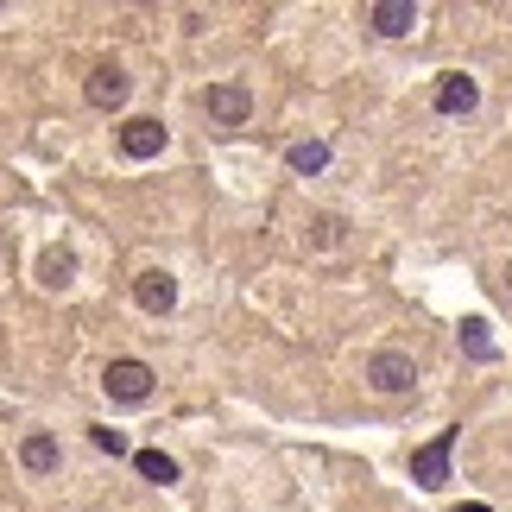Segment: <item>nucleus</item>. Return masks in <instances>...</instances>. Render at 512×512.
<instances>
[{
    "instance_id": "1",
    "label": "nucleus",
    "mask_w": 512,
    "mask_h": 512,
    "mask_svg": "<svg viewBox=\"0 0 512 512\" xmlns=\"http://www.w3.org/2000/svg\"><path fill=\"white\" fill-rule=\"evenodd\" d=\"M456 437H462V430H437V437H430L424 449H411V481L437 494V487L449 481V456H456Z\"/></svg>"
},
{
    "instance_id": "2",
    "label": "nucleus",
    "mask_w": 512,
    "mask_h": 512,
    "mask_svg": "<svg viewBox=\"0 0 512 512\" xmlns=\"http://www.w3.org/2000/svg\"><path fill=\"white\" fill-rule=\"evenodd\" d=\"M152 380H159V373H152L146 361H133V354H121V361H108V367H102L108 399H121V405H140L146 392H152Z\"/></svg>"
},
{
    "instance_id": "3",
    "label": "nucleus",
    "mask_w": 512,
    "mask_h": 512,
    "mask_svg": "<svg viewBox=\"0 0 512 512\" xmlns=\"http://www.w3.org/2000/svg\"><path fill=\"white\" fill-rule=\"evenodd\" d=\"M171 140V127L159 121V114H133V121L114 133V146H121V159H159Z\"/></svg>"
},
{
    "instance_id": "4",
    "label": "nucleus",
    "mask_w": 512,
    "mask_h": 512,
    "mask_svg": "<svg viewBox=\"0 0 512 512\" xmlns=\"http://www.w3.org/2000/svg\"><path fill=\"white\" fill-rule=\"evenodd\" d=\"M203 114H209V121H222V127H247V121H253L247 83H209V89H203Z\"/></svg>"
},
{
    "instance_id": "5",
    "label": "nucleus",
    "mask_w": 512,
    "mask_h": 512,
    "mask_svg": "<svg viewBox=\"0 0 512 512\" xmlns=\"http://www.w3.org/2000/svg\"><path fill=\"white\" fill-rule=\"evenodd\" d=\"M411 380H418V367H411V354H399V348H380V354L367 361V386L386 392V399L411 392Z\"/></svg>"
},
{
    "instance_id": "6",
    "label": "nucleus",
    "mask_w": 512,
    "mask_h": 512,
    "mask_svg": "<svg viewBox=\"0 0 512 512\" xmlns=\"http://www.w3.org/2000/svg\"><path fill=\"white\" fill-rule=\"evenodd\" d=\"M127 89H133V76H127L121 64H95V70H89V83H83L89 108H102V114L121 108V102H127Z\"/></svg>"
},
{
    "instance_id": "7",
    "label": "nucleus",
    "mask_w": 512,
    "mask_h": 512,
    "mask_svg": "<svg viewBox=\"0 0 512 512\" xmlns=\"http://www.w3.org/2000/svg\"><path fill=\"white\" fill-rule=\"evenodd\" d=\"M133 298H140V310H152V317H165V310L177 304V279L165 266H146L140 279H133Z\"/></svg>"
},
{
    "instance_id": "8",
    "label": "nucleus",
    "mask_w": 512,
    "mask_h": 512,
    "mask_svg": "<svg viewBox=\"0 0 512 512\" xmlns=\"http://www.w3.org/2000/svg\"><path fill=\"white\" fill-rule=\"evenodd\" d=\"M367 26L380 32V38H405L411 26H418V7H411V0H373V7H367Z\"/></svg>"
},
{
    "instance_id": "9",
    "label": "nucleus",
    "mask_w": 512,
    "mask_h": 512,
    "mask_svg": "<svg viewBox=\"0 0 512 512\" xmlns=\"http://www.w3.org/2000/svg\"><path fill=\"white\" fill-rule=\"evenodd\" d=\"M475 102H481V83H475V76H462V70L437 76V114H468Z\"/></svg>"
},
{
    "instance_id": "10",
    "label": "nucleus",
    "mask_w": 512,
    "mask_h": 512,
    "mask_svg": "<svg viewBox=\"0 0 512 512\" xmlns=\"http://www.w3.org/2000/svg\"><path fill=\"white\" fill-rule=\"evenodd\" d=\"M19 468H26V475H57V437H51V430H26V443H19Z\"/></svg>"
},
{
    "instance_id": "11",
    "label": "nucleus",
    "mask_w": 512,
    "mask_h": 512,
    "mask_svg": "<svg viewBox=\"0 0 512 512\" xmlns=\"http://www.w3.org/2000/svg\"><path fill=\"white\" fill-rule=\"evenodd\" d=\"M133 468H140L146 481H159V487H171L184 468H177V456H165V449H133Z\"/></svg>"
},
{
    "instance_id": "12",
    "label": "nucleus",
    "mask_w": 512,
    "mask_h": 512,
    "mask_svg": "<svg viewBox=\"0 0 512 512\" xmlns=\"http://www.w3.org/2000/svg\"><path fill=\"white\" fill-rule=\"evenodd\" d=\"M285 165L298 171V177H317V171L329 165V146H323V140H298V146L285 152Z\"/></svg>"
},
{
    "instance_id": "13",
    "label": "nucleus",
    "mask_w": 512,
    "mask_h": 512,
    "mask_svg": "<svg viewBox=\"0 0 512 512\" xmlns=\"http://www.w3.org/2000/svg\"><path fill=\"white\" fill-rule=\"evenodd\" d=\"M70 279H76V260H70V253H64V247H51V253H45V260H38V285H51V291H64Z\"/></svg>"
},
{
    "instance_id": "14",
    "label": "nucleus",
    "mask_w": 512,
    "mask_h": 512,
    "mask_svg": "<svg viewBox=\"0 0 512 512\" xmlns=\"http://www.w3.org/2000/svg\"><path fill=\"white\" fill-rule=\"evenodd\" d=\"M462 354H468V361H494V336H487V317H462Z\"/></svg>"
},
{
    "instance_id": "15",
    "label": "nucleus",
    "mask_w": 512,
    "mask_h": 512,
    "mask_svg": "<svg viewBox=\"0 0 512 512\" xmlns=\"http://www.w3.org/2000/svg\"><path fill=\"white\" fill-rule=\"evenodd\" d=\"M89 443L102 449V456H133V443L121 437V430H108V424H89Z\"/></svg>"
},
{
    "instance_id": "16",
    "label": "nucleus",
    "mask_w": 512,
    "mask_h": 512,
    "mask_svg": "<svg viewBox=\"0 0 512 512\" xmlns=\"http://www.w3.org/2000/svg\"><path fill=\"white\" fill-rule=\"evenodd\" d=\"M342 241V222H336V215H323V222H317V247H336Z\"/></svg>"
},
{
    "instance_id": "17",
    "label": "nucleus",
    "mask_w": 512,
    "mask_h": 512,
    "mask_svg": "<svg viewBox=\"0 0 512 512\" xmlns=\"http://www.w3.org/2000/svg\"><path fill=\"white\" fill-rule=\"evenodd\" d=\"M456 512H494V506H481V500H468V506H456Z\"/></svg>"
},
{
    "instance_id": "18",
    "label": "nucleus",
    "mask_w": 512,
    "mask_h": 512,
    "mask_svg": "<svg viewBox=\"0 0 512 512\" xmlns=\"http://www.w3.org/2000/svg\"><path fill=\"white\" fill-rule=\"evenodd\" d=\"M506 285H512V266H506Z\"/></svg>"
}]
</instances>
